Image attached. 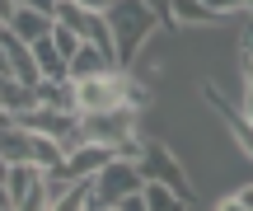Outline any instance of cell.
<instances>
[{
  "label": "cell",
  "instance_id": "cell-11",
  "mask_svg": "<svg viewBox=\"0 0 253 211\" xmlns=\"http://www.w3.org/2000/svg\"><path fill=\"white\" fill-rule=\"evenodd\" d=\"M33 108H71L75 113L71 80H33Z\"/></svg>",
  "mask_w": 253,
  "mask_h": 211
},
{
  "label": "cell",
  "instance_id": "cell-1",
  "mask_svg": "<svg viewBox=\"0 0 253 211\" xmlns=\"http://www.w3.org/2000/svg\"><path fill=\"white\" fill-rule=\"evenodd\" d=\"M103 19H108V33H113V61H118V71H131L141 47L164 28L160 14H155L145 0H113V5L103 9Z\"/></svg>",
  "mask_w": 253,
  "mask_h": 211
},
{
  "label": "cell",
  "instance_id": "cell-5",
  "mask_svg": "<svg viewBox=\"0 0 253 211\" xmlns=\"http://www.w3.org/2000/svg\"><path fill=\"white\" fill-rule=\"evenodd\" d=\"M118 155L113 146H99V141H80V146H71L66 150V160H61V174L66 178H75V183H89L94 174H99L108 160Z\"/></svg>",
  "mask_w": 253,
  "mask_h": 211
},
{
  "label": "cell",
  "instance_id": "cell-3",
  "mask_svg": "<svg viewBox=\"0 0 253 211\" xmlns=\"http://www.w3.org/2000/svg\"><path fill=\"white\" fill-rule=\"evenodd\" d=\"M136 169H141V178L145 183H164V188H173V193L178 197H197V188H192V178H188V169H183V160L173 155V146L169 141H141V146H136Z\"/></svg>",
  "mask_w": 253,
  "mask_h": 211
},
{
  "label": "cell",
  "instance_id": "cell-2",
  "mask_svg": "<svg viewBox=\"0 0 253 211\" xmlns=\"http://www.w3.org/2000/svg\"><path fill=\"white\" fill-rule=\"evenodd\" d=\"M80 141H99V146H113L118 155L131 160L136 146H141V113L136 108H108V113H80Z\"/></svg>",
  "mask_w": 253,
  "mask_h": 211
},
{
  "label": "cell",
  "instance_id": "cell-16",
  "mask_svg": "<svg viewBox=\"0 0 253 211\" xmlns=\"http://www.w3.org/2000/svg\"><path fill=\"white\" fill-rule=\"evenodd\" d=\"M239 75H244V94H253V52L239 47Z\"/></svg>",
  "mask_w": 253,
  "mask_h": 211
},
{
  "label": "cell",
  "instance_id": "cell-8",
  "mask_svg": "<svg viewBox=\"0 0 253 211\" xmlns=\"http://www.w3.org/2000/svg\"><path fill=\"white\" fill-rule=\"evenodd\" d=\"M42 169H38V165H28V160H19V165H9L5 169V197H9V207H24L28 202V197H33L38 193V188H42Z\"/></svg>",
  "mask_w": 253,
  "mask_h": 211
},
{
  "label": "cell",
  "instance_id": "cell-25",
  "mask_svg": "<svg viewBox=\"0 0 253 211\" xmlns=\"http://www.w3.org/2000/svg\"><path fill=\"white\" fill-rule=\"evenodd\" d=\"M0 211H14V207H0Z\"/></svg>",
  "mask_w": 253,
  "mask_h": 211
},
{
  "label": "cell",
  "instance_id": "cell-9",
  "mask_svg": "<svg viewBox=\"0 0 253 211\" xmlns=\"http://www.w3.org/2000/svg\"><path fill=\"white\" fill-rule=\"evenodd\" d=\"M5 28L19 38V42L33 47V42H42V38H52L56 19H52V14H38V9H28V5H19V9H14V19H9Z\"/></svg>",
  "mask_w": 253,
  "mask_h": 211
},
{
  "label": "cell",
  "instance_id": "cell-20",
  "mask_svg": "<svg viewBox=\"0 0 253 211\" xmlns=\"http://www.w3.org/2000/svg\"><path fill=\"white\" fill-rule=\"evenodd\" d=\"M216 211H249L244 202H239V197L235 193H230V197H220V202H216Z\"/></svg>",
  "mask_w": 253,
  "mask_h": 211
},
{
  "label": "cell",
  "instance_id": "cell-10",
  "mask_svg": "<svg viewBox=\"0 0 253 211\" xmlns=\"http://www.w3.org/2000/svg\"><path fill=\"white\" fill-rule=\"evenodd\" d=\"M103 71H113V61L94 42H80V47H75V56L66 61V80H89V75H103Z\"/></svg>",
  "mask_w": 253,
  "mask_h": 211
},
{
  "label": "cell",
  "instance_id": "cell-12",
  "mask_svg": "<svg viewBox=\"0 0 253 211\" xmlns=\"http://www.w3.org/2000/svg\"><path fill=\"white\" fill-rule=\"evenodd\" d=\"M33 52V66H38V80H66V56L52 47V38H42V42L28 47Z\"/></svg>",
  "mask_w": 253,
  "mask_h": 211
},
{
  "label": "cell",
  "instance_id": "cell-23",
  "mask_svg": "<svg viewBox=\"0 0 253 211\" xmlns=\"http://www.w3.org/2000/svg\"><path fill=\"white\" fill-rule=\"evenodd\" d=\"M235 197H239V202H244V207L253 211V183H244V188H239V193H235Z\"/></svg>",
  "mask_w": 253,
  "mask_h": 211
},
{
  "label": "cell",
  "instance_id": "cell-18",
  "mask_svg": "<svg viewBox=\"0 0 253 211\" xmlns=\"http://www.w3.org/2000/svg\"><path fill=\"white\" fill-rule=\"evenodd\" d=\"M19 5H28V9H38V14H52L56 19V5H61V0H19Z\"/></svg>",
  "mask_w": 253,
  "mask_h": 211
},
{
  "label": "cell",
  "instance_id": "cell-14",
  "mask_svg": "<svg viewBox=\"0 0 253 211\" xmlns=\"http://www.w3.org/2000/svg\"><path fill=\"white\" fill-rule=\"evenodd\" d=\"M84 207H89V183H75L71 193H66V197H56L47 211H84Z\"/></svg>",
  "mask_w": 253,
  "mask_h": 211
},
{
  "label": "cell",
  "instance_id": "cell-15",
  "mask_svg": "<svg viewBox=\"0 0 253 211\" xmlns=\"http://www.w3.org/2000/svg\"><path fill=\"white\" fill-rule=\"evenodd\" d=\"M80 42H84V38H75V33H71L66 24H56V28H52V47H56V52L66 56V61L75 56V47H80Z\"/></svg>",
  "mask_w": 253,
  "mask_h": 211
},
{
  "label": "cell",
  "instance_id": "cell-7",
  "mask_svg": "<svg viewBox=\"0 0 253 211\" xmlns=\"http://www.w3.org/2000/svg\"><path fill=\"white\" fill-rule=\"evenodd\" d=\"M164 24L169 28H216V24H225V14H216L207 0H169Z\"/></svg>",
  "mask_w": 253,
  "mask_h": 211
},
{
  "label": "cell",
  "instance_id": "cell-22",
  "mask_svg": "<svg viewBox=\"0 0 253 211\" xmlns=\"http://www.w3.org/2000/svg\"><path fill=\"white\" fill-rule=\"evenodd\" d=\"M14 9H19V0H0V28L14 19Z\"/></svg>",
  "mask_w": 253,
  "mask_h": 211
},
{
  "label": "cell",
  "instance_id": "cell-19",
  "mask_svg": "<svg viewBox=\"0 0 253 211\" xmlns=\"http://www.w3.org/2000/svg\"><path fill=\"white\" fill-rule=\"evenodd\" d=\"M118 211H145V197H141V193L122 197V202H118Z\"/></svg>",
  "mask_w": 253,
  "mask_h": 211
},
{
  "label": "cell",
  "instance_id": "cell-17",
  "mask_svg": "<svg viewBox=\"0 0 253 211\" xmlns=\"http://www.w3.org/2000/svg\"><path fill=\"white\" fill-rule=\"evenodd\" d=\"M207 5L216 9V14H225V19H230V14H239V9H244L249 0H207Z\"/></svg>",
  "mask_w": 253,
  "mask_h": 211
},
{
  "label": "cell",
  "instance_id": "cell-21",
  "mask_svg": "<svg viewBox=\"0 0 253 211\" xmlns=\"http://www.w3.org/2000/svg\"><path fill=\"white\" fill-rule=\"evenodd\" d=\"M75 5H80V9H89V14H103L113 0H75Z\"/></svg>",
  "mask_w": 253,
  "mask_h": 211
},
{
  "label": "cell",
  "instance_id": "cell-24",
  "mask_svg": "<svg viewBox=\"0 0 253 211\" xmlns=\"http://www.w3.org/2000/svg\"><path fill=\"white\" fill-rule=\"evenodd\" d=\"M0 75H14V66H9V56H5V47H0Z\"/></svg>",
  "mask_w": 253,
  "mask_h": 211
},
{
  "label": "cell",
  "instance_id": "cell-13",
  "mask_svg": "<svg viewBox=\"0 0 253 211\" xmlns=\"http://www.w3.org/2000/svg\"><path fill=\"white\" fill-rule=\"evenodd\" d=\"M141 197H145V211H188L192 207L188 197H178L164 183H141Z\"/></svg>",
  "mask_w": 253,
  "mask_h": 211
},
{
  "label": "cell",
  "instance_id": "cell-4",
  "mask_svg": "<svg viewBox=\"0 0 253 211\" xmlns=\"http://www.w3.org/2000/svg\"><path fill=\"white\" fill-rule=\"evenodd\" d=\"M141 183H145V178H141V169H136V160L113 155L108 165L89 178V202H94V207H118L122 197L141 193Z\"/></svg>",
  "mask_w": 253,
  "mask_h": 211
},
{
  "label": "cell",
  "instance_id": "cell-6",
  "mask_svg": "<svg viewBox=\"0 0 253 211\" xmlns=\"http://www.w3.org/2000/svg\"><path fill=\"white\" fill-rule=\"evenodd\" d=\"M202 99L211 103V108L220 113V122H225V131L235 136V146L244 150V155L253 160V122L244 118V108H235V103H225V94L216 89V84H202Z\"/></svg>",
  "mask_w": 253,
  "mask_h": 211
}]
</instances>
